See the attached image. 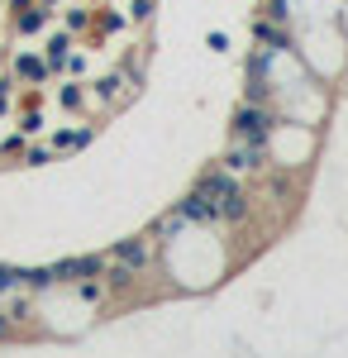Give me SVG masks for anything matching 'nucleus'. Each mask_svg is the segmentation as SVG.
I'll use <instances>...</instances> for the list:
<instances>
[{"label": "nucleus", "instance_id": "nucleus-1", "mask_svg": "<svg viewBox=\"0 0 348 358\" xmlns=\"http://www.w3.org/2000/svg\"><path fill=\"white\" fill-rule=\"evenodd\" d=\"M234 134L243 138V143H268V134H272V115H263L258 106H243L239 115H234Z\"/></svg>", "mask_w": 348, "mask_h": 358}, {"label": "nucleus", "instance_id": "nucleus-2", "mask_svg": "<svg viewBox=\"0 0 348 358\" xmlns=\"http://www.w3.org/2000/svg\"><path fill=\"white\" fill-rule=\"evenodd\" d=\"M115 263H119V268H129V273H134V268H143V263H148V248L138 244V239H124V244L115 248Z\"/></svg>", "mask_w": 348, "mask_h": 358}, {"label": "nucleus", "instance_id": "nucleus-3", "mask_svg": "<svg viewBox=\"0 0 348 358\" xmlns=\"http://www.w3.org/2000/svg\"><path fill=\"white\" fill-rule=\"evenodd\" d=\"M53 273L57 277H77V282H81V277H96V273H101V258H67V263H57Z\"/></svg>", "mask_w": 348, "mask_h": 358}, {"label": "nucleus", "instance_id": "nucleus-4", "mask_svg": "<svg viewBox=\"0 0 348 358\" xmlns=\"http://www.w3.org/2000/svg\"><path fill=\"white\" fill-rule=\"evenodd\" d=\"M215 215H219V210H215L201 192H191V201H182V220H215Z\"/></svg>", "mask_w": 348, "mask_h": 358}, {"label": "nucleus", "instance_id": "nucleus-5", "mask_svg": "<svg viewBox=\"0 0 348 358\" xmlns=\"http://www.w3.org/2000/svg\"><path fill=\"white\" fill-rule=\"evenodd\" d=\"M229 167H258V143H243L229 153Z\"/></svg>", "mask_w": 348, "mask_h": 358}, {"label": "nucleus", "instance_id": "nucleus-6", "mask_svg": "<svg viewBox=\"0 0 348 358\" xmlns=\"http://www.w3.org/2000/svg\"><path fill=\"white\" fill-rule=\"evenodd\" d=\"M57 273L53 268H34V273H24V287H34V292H43V287H53Z\"/></svg>", "mask_w": 348, "mask_h": 358}, {"label": "nucleus", "instance_id": "nucleus-7", "mask_svg": "<svg viewBox=\"0 0 348 358\" xmlns=\"http://www.w3.org/2000/svg\"><path fill=\"white\" fill-rule=\"evenodd\" d=\"M81 296H86V301H101V296H106V282H96V277H81Z\"/></svg>", "mask_w": 348, "mask_h": 358}, {"label": "nucleus", "instance_id": "nucleus-8", "mask_svg": "<svg viewBox=\"0 0 348 358\" xmlns=\"http://www.w3.org/2000/svg\"><path fill=\"white\" fill-rule=\"evenodd\" d=\"M258 38H263V43H272V48H282V43H287V38H282V29H277V24H268V20L258 24Z\"/></svg>", "mask_w": 348, "mask_h": 358}, {"label": "nucleus", "instance_id": "nucleus-9", "mask_svg": "<svg viewBox=\"0 0 348 358\" xmlns=\"http://www.w3.org/2000/svg\"><path fill=\"white\" fill-rule=\"evenodd\" d=\"M86 129H62V134H57V148H77V143H86Z\"/></svg>", "mask_w": 348, "mask_h": 358}, {"label": "nucleus", "instance_id": "nucleus-10", "mask_svg": "<svg viewBox=\"0 0 348 358\" xmlns=\"http://www.w3.org/2000/svg\"><path fill=\"white\" fill-rule=\"evenodd\" d=\"M24 282V273H15V268H0V292H15Z\"/></svg>", "mask_w": 348, "mask_h": 358}, {"label": "nucleus", "instance_id": "nucleus-11", "mask_svg": "<svg viewBox=\"0 0 348 358\" xmlns=\"http://www.w3.org/2000/svg\"><path fill=\"white\" fill-rule=\"evenodd\" d=\"M272 15L282 20V15H287V0H272Z\"/></svg>", "mask_w": 348, "mask_h": 358}, {"label": "nucleus", "instance_id": "nucleus-12", "mask_svg": "<svg viewBox=\"0 0 348 358\" xmlns=\"http://www.w3.org/2000/svg\"><path fill=\"white\" fill-rule=\"evenodd\" d=\"M5 334H10V320H0V339H5Z\"/></svg>", "mask_w": 348, "mask_h": 358}]
</instances>
